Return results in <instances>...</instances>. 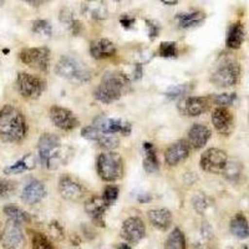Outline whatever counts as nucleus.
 Segmentation results:
<instances>
[{
    "label": "nucleus",
    "mask_w": 249,
    "mask_h": 249,
    "mask_svg": "<svg viewBox=\"0 0 249 249\" xmlns=\"http://www.w3.org/2000/svg\"><path fill=\"white\" fill-rule=\"evenodd\" d=\"M211 204H212V201L204 193H198L193 198V208L198 214H204L206 211L211 207Z\"/></svg>",
    "instance_id": "obj_32"
},
{
    "label": "nucleus",
    "mask_w": 249,
    "mask_h": 249,
    "mask_svg": "<svg viewBox=\"0 0 249 249\" xmlns=\"http://www.w3.org/2000/svg\"><path fill=\"white\" fill-rule=\"evenodd\" d=\"M33 31L35 34L39 35H45V36H50L53 33V28L46 20H35L33 23Z\"/></svg>",
    "instance_id": "obj_38"
},
{
    "label": "nucleus",
    "mask_w": 249,
    "mask_h": 249,
    "mask_svg": "<svg viewBox=\"0 0 249 249\" xmlns=\"http://www.w3.org/2000/svg\"><path fill=\"white\" fill-rule=\"evenodd\" d=\"M96 143H99L100 147H102L104 150H106L107 152H110V151H113L115 148L119 147L120 140L116 135H111V133L102 132L101 136H100V139L97 140Z\"/></svg>",
    "instance_id": "obj_31"
},
{
    "label": "nucleus",
    "mask_w": 249,
    "mask_h": 249,
    "mask_svg": "<svg viewBox=\"0 0 249 249\" xmlns=\"http://www.w3.org/2000/svg\"><path fill=\"white\" fill-rule=\"evenodd\" d=\"M43 3L44 1H28V4H39V5H41ZM35 6H37V5H35Z\"/></svg>",
    "instance_id": "obj_46"
},
{
    "label": "nucleus",
    "mask_w": 249,
    "mask_h": 249,
    "mask_svg": "<svg viewBox=\"0 0 249 249\" xmlns=\"http://www.w3.org/2000/svg\"><path fill=\"white\" fill-rule=\"evenodd\" d=\"M50 120L61 131H72L77 127L79 120L75 116V113L69 108L61 106H53L50 108Z\"/></svg>",
    "instance_id": "obj_12"
},
{
    "label": "nucleus",
    "mask_w": 249,
    "mask_h": 249,
    "mask_svg": "<svg viewBox=\"0 0 249 249\" xmlns=\"http://www.w3.org/2000/svg\"><path fill=\"white\" fill-rule=\"evenodd\" d=\"M241 66L232 59H226L214 69L211 75V82L217 88H232L239 81Z\"/></svg>",
    "instance_id": "obj_6"
},
{
    "label": "nucleus",
    "mask_w": 249,
    "mask_h": 249,
    "mask_svg": "<svg viewBox=\"0 0 249 249\" xmlns=\"http://www.w3.org/2000/svg\"><path fill=\"white\" fill-rule=\"evenodd\" d=\"M119 192L120 190L117 186L110 184V186L106 187L105 191H104V195H102V198H104V201L106 202V204H107L108 207L116 202L117 197H119Z\"/></svg>",
    "instance_id": "obj_39"
},
{
    "label": "nucleus",
    "mask_w": 249,
    "mask_h": 249,
    "mask_svg": "<svg viewBox=\"0 0 249 249\" xmlns=\"http://www.w3.org/2000/svg\"><path fill=\"white\" fill-rule=\"evenodd\" d=\"M235 99H237V95H235V93H218V95L212 97V101L214 102L215 105H218V107L227 108V106L232 105Z\"/></svg>",
    "instance_id": "obj_34"
},
{
    "label": "nucleus",
    "mask_w": 249,
    "mask_h": 249,
    "mask_svg": "<svg viewBox=\"0 0 249 249\" xmlns=\"http://www.w3.org/2000/svg\"><path fill=\"white\" fill-rule=\"evenodd\" d=\"M17 190V183L9 179H0V199H5Z\"/></svg>",
    "instance_id": "obj_37"
},
{
    "label": "nucleus",
    "mask_w": 249,
    "mask_h": 249,
    "mask_svg": "<svg viewBox=\"0 0 249 249\" xmlns=\"http://www.w3.org/2000/svg\"><path fill=\"white\" fill-rule=\"evenodd\" d=\"M147 217L151 224L160 231L168 230L172 224V213L166 208H156L148 211Z\"/></svg>",
    "instance_id": "obj_22"
},
{
    "label": "nucleus",
    "mask_w": 249,
    "mask_h": 249,
    "mask_svg": "<svg viewBox=\"0 0 249 249\" xmlns=\"http://www.w3.org/2000/svg\"><path fill=\"white\" fill-rule=\"evenodd\" d=\"M178 1H167V0H162V4H166V5H176Z\"/></svg>",
    "instance_id": "obj_43"
},
{
    "label": "nucleus",
    "mask_w": 249,
    "mask_h": 249,
    "mask_svg": "<svg viewBox=\"0 0 249 249\" xmlns=\"http://www.w3.org/2000/svg\"><path fill=\"white\" fill-rule=\"evenodd\" d=\"M144 151V159H143V168L147 173H155L159 171L160 163L156 155L155 146L150 142H144L143 143Z\"/></svg>",
    "instance_id": "obj_26"
},
{
    "label": "nucleus",
    "mask_w": 249,
    "mask_h": 249,
    "mask_svg": "<svg viewBox=\"0 0 249 249\" xmlns=\"http://www.w3.org/2000/svg\"><path fill=\"white\" fill-rule=\"evenodd\" d=\"M211 136H212V132H211L210 127H207L203 124H195L188 131L187 142L191 148L199 150L206 146L207 142L210 141Z\"/></svg>",
    "instance_id": "obj_19"
},
{
    "label": "nucleus",
    "mask_w": 249,
    "mask_h": 249,
    "mask_svg": "<svg viewBox=\"0 0 249 249\" xmlns=\"http://www.w3.org/2000/svg\"><path fill=\"white\" fill-rule=\"evenodd\" d=\"M46 196V188L44 183L39 179H30L21 192V199L26 204H36L43 201Z\"/></svg>",
    "instance_id": "obj_20"
},
{
    "label": "nucleus",
    "mask_w": 249,
    "mask_h": 249,
    "mask_svg": "<svg viewBox=\"0 0 249 249\" xmlns=\"http://www.w3.org/2000/svg\"><path fill=\"white\" fill-rule=\"evenodd\" d=\"M101 131L97 130L95 126H86V127L82 128L81 131V136L84 139L89 140V141H93V142H97L99 137L101 136Z\"/></svg>",
    "instance_id": "obj_40"
},
{
    "label": "nucleus",
    "mask_w": 249,
    "mask_h": 249,
    "mask_svg": "<svg viewBox=\"0 0 249 249\" xmlns=\"http://www.w3.org/2000/svg\"><path fill=\"white\" fill-rule=\"evenodd\" d=\"M192 89V86L190 84H183V85H175L172 88L168 89V91L166 92V96L170 97V99H177V97L184 96L186 93H188Z\"/></svg>",
    "instance_id": "obj_36"
},
{
    "label": "nucleus",
    "mask_w": 249,
    "mask_h": 249,
    "mask_svg": "<svg viewBox=\"0 0 249 249\" xmlns=\"http://www.w3.org/2000/svg\"><path fill=\"white\" fill-rule=\"evenodd\" d=\"M28 133V124L23 112L13 105L0 108V140L10 143L21 142Z\"/></svg>",
    "instance_id": "obj_1"
},
{
    "label": "nucleus",
    "mask_w": 249,
    "mask_h": 249,
    "mask_svg": "<svg viewBox=\"0 0 249 249\" xmlns=\"http://www.w3.org/2000/svg\"><path fill=\"white\" fill-rule=\"evenodd\" d=\"M121 235L130 243H139L146 235V227L143 221L140 217L127 218L122 224Z\"/></svg>",
    "instance_id": "obj_15"
},
{
    "label": "nucleus",
    "mask_w": 249,
    "mask_h": 249,
    "mask_svg": "<svg viewBox=\"0 0 249 249\" xmlns=\"http://www.w3.org/2000/svg\"><path fill=\"white\" fill-rule=\"evenodd\" d=\"M244 41V28L241 23H234L228 30L226 44L230 49H239Z\"/></svg>",
    "instance_id": "obj_27"
},
{
    "label": "nucleus",
    "mask_w": 249,
    "mask_h": 249,
    "mask_svg": "<svg viewBox=\"0 0 249 249\" xmlns=\"http://www.w3.org/2000/svg\"><path fill=\"white\" fill-rule=\"evenodd\" d=\"M146 24H147V28H148V35H150V39H155V37L159 36L160 34V25L156 21L153 20H146Z\"/></svg>",
    "instance_id": "obj_41"
},
{
    "label": "nucleus",
    "mask_w": 249,
    "mask_h": 249,
    "mask_svg": "<svg viewBox=\"0 0 249 249\" xmlns=\"http://www.w3.org/2000/svg\"><path fill=\"white\" fill-rule=\"evenodd\" d=\"M37 152L41 164L46 170H55L61 160V142L56 135L44 133L37 142Z\"/></svg>",
    "instance_id": "obj_3"
},
{
    "label": "nucleus",
    "mask_w": 249,
    "mask_h": 249,
    "mask_svg": "<svg viewBox=\"0 0 249 249\" xmlns=\"http://www.w3.org/2000/svg\"><path fill=\"white\" fill-rule=\"evenodd\" d=\"M92 126H95L97 130L102 131V132L111 133V135L121 133L124 136H128L132 131V124L130 122L121 119H111V117H106L104 115L96 117Z\"/></svg>",
    "instance_id": "obj_11"
},
{
    "label": "nucleus",
    "mask_w": 249,
    "mask_h": 249,
    "mask_svg": "<svg viewBox=\"0 0 249 249\" xmlns=\"http://www.w3.org/2000/svg\"><path fill=\"white\" fill-rule=\"evenodd\" d=\"M139 201L140 202H150L151 201V196H148V197H139Z\"/></svg>",
    "instance_id": "obj_44"
},
{
    "label": "nucleus",
    "mask_w": 249,
    "mask_h": 249,
    "mask_svg": "<svg viewBox=\"0 0 249 249\" xmlns=\"http://www.w3.org/2000/svg\"><path fill=\"white\" fill-rule=\"evenodd\" d=\"M31 247L33 249H55L53 243L48 239L45 234L43 233L35 232L31 238Z\"/></svg>",
    "instance_id": "obj_33"
},
{
    "label": "nucleus",
    "mask_w": 249,
    "mask_h": 249,
    "mask_svg": "<svg viewBox=\"0 0 249 249\" xmlns=\"http://www.w3.org/2000/svg\"><path fill=\"white\" fill-rule=\"evenodd\" d=\"M120 23H121V25L124 26V28L130 29L131 26L135 24V19H133L132 17H128L127 14H124V15H122L121 18H120Z\"/></svg>",
    "instance_id": "obj_42"
},
{
    "label": "nucleus",
    "mask_w": 249,
    "mask_h": 249,
    "mask_svg": "<svg viewBox=\"0 0 249 249\" xmlns=\"http://www.w3.org/2000/svg\"><path fill=\"white\" fill-rule=\"evenodd\" d=\"M206 19V15L204 13L198 12H188V13H179L176 17V20L178 21V25L182 29H190L195 28V26H198L199 24H202Z\"/></svg>",
    "instance_id": "obj_24"
},
{
    "label": "nucleus",
    "mask_w": 249,
    "mask_h": 249,
    "mask_svg": "<svg viewBox=\"0 0 249 249\" xmlns=\"http://www.w3.org/2000/svg\"><path fill=\"white\" fill-rule=\"evenodd\" d=\"M212 102V97L210 96L186 97L179 104V111H181L182 115H186V116H199V115L204 113L211 107Z\"/></svg>",
    "instance_id": "obj_13"
},
{
    "label": "nucleus",
    "mask_w": 249,
    "mask_h": 249,
    "mask_svg": "<svg viewBox=\"0 0 249 249\" xmlns=\"http://www.w3.org/2000/svg\"><path fill=\"white\" fill-rule=\"evenodd\" d=\"M212 124L217 132L228 136L232 133L233 127H234V119L228 108L217 107L212 112Z\"/></svg>",
    "instance_id": "obj_17"
},
{
    "label": "nucleus",
    "mask_w": 249,
    "mask_h": 249,
    "mask_svg": "<svg viewBox=\"0 0 249 249\" xmlns=\"http://www.w3.org/2000/svg\"><path fill=\"white\" fill-rule=\"evenodd\" d=\"M242 173H243V163L237 159H228L227 166L222 175H223L228 181L237 182L238 179L241 178Z\"/></svg>",
    "instance_id": "obj_29"
},
{
    "label": "nucleus",
    "mask_w": 249,
    "mask_h": 249,
    "mask_svg": "<svg viewBox=\"0 0 249 249\" xmlns=\"http://www.w3.org/2000/svg\"><path fill=\"white\" fill-rule=\"evenodd\" d=\"M17 88L20 95L25 99H39L46 89V81L40 76L19 72L17 77Z\"/></svg>",
    "instance_id": "obj_7"
},
{
    "label": "nucleus",
    "mask_w": 249,
    "mask_h": 249,
    "mask_svg": "<svg viewBox=\"0 0 249 249\" xmlns=\"http://www.w3.org/2000/svg\"><path fill=\"white\" fill-rule=\"evenodd\" d=\"M3 4H4V1H0V6L3 5Z\"/></svg>",
    "instance_id": "obj_47"
},
{
    "label": "nucleus",
    "mask_w": 249,
    "mask_h": 249,
    "mask_svg": "<svg viewBox=\"0 0 249 249\" xmlns=\"http://www.w3.org/2000/svg\"><path fill=\"white\" fill-rule=\"evenodd\" d=\"M212 249H217V248H212Z\"/></svg>",
    "instance_id": "obj_48"
},
{
    "label": "nucleus",
    "mask_w": 249,
    "mask_h": 249,
    "mask_svg": "<svg viewBox=\"0 0 249 249\" xmlns=\"http://www.w3.org/2000/svg\"><path fill=\"white\" fill-rule=\"evenodd\" d=\"M19 59L25 65L46 72L50 65V50L45 46L24 49L19 53Z\"/></svg>",
    "instance_id": "obj_9"
},
{
    "label": "nucleus",
    "mask_w": 249,
    "mask_h": 249,
    "mask_svg": "<svg viewBox=\"0 0 249 249\" xmlns=\"http://www.w3.org/2000/svg\"><path fill=\"white\" fill-rule=\"evenodd\" d=\"M96 170L102 181L115 182L124 176V160L113 151L101 153L97 157Z\"/></svg>",
    "instance_id": "obj_4"
},
{
    "label": "nucleus",
    "mask_w": 249,
    "mask_h": 249,
    "mask_svg": "<svg viewBox=\"0 0 249 249\" xmlns=\"http://www.w3.org/2000/svg\"><path fill=\"white\" fill-rule=\"evenodd\" d=\"M55 72L60 77L74 82H86L91 79V72L84 64L72 56H61L55 66Z\"/></svg>",
    "instance_id": "obj_5"
},
{
    "label": "nucleus",
    "mask_w": 249,
    "mask_h": 249,
    "mask_svg": "<svg viewBox=\"0 0 249 249\" xmlns=\"http://www.w3.org/2000/svg\"><path fill=\"white\" fill-rule=\"evenodd\" d=\"M35 157L31 153L25 155L21 160L15 162L14 164H10L6 168H4L5 175H17V173H23L25 171H30L35 167Z\"/></svg>",
    "instance_id": "obj_25"
},
{
    "label": "nucleus",
    "mask_w": 249,
    "mask_h": 249,
    "mask_svg": "<svg viewBox=\"0 0 249 249\" xmlns=\"http://www.w3.org/2000/svg\"><path fill=\"white\" fill-rule=\"evenodd\" d=\"M164 249H187L186 237L179 228H175L168 235Z\"/></svg>",
    "instance_id": "obj_30"
},
{
    "label": "nucleus",
    "mask_w": 249,
    "mask_h": 249,
    "mask_svg": "<svg viewBox=\"0 0 249 249\" xmlns=\"http://www.w3.org/2000/svg\"><path fill=\"white\" fill-rule=\"evenodd\" d=\"M0 243L5 249H23L25 246V237L20 224L8 221L0 233Z\"/></svg>",
    "instance_id": "obj_10"
},
{
    "label": "nucleus",
    "mask_w": 249,
    "mask_h": 249,
    "mask_svg": "<svg viewBox=\"0 0 249 249\" xmlns=\"http://www.w3.org/2000/svg\"><path fill=\"white\" fill-rule=\"evenodd\" d=\"M119 249H132V248H131V247L128 246V244H120Z\"/></svg>",
    "instance_id": "obj_45"
},
{
    "label": "nucleus",
    "mask_w": 249,
    "mask_h": 249,
    "mask_svg": "<svg viewBox=\"0 0 249 249\" xmlns=\"http://www.w3.org/2000/svg\"><path fill=\"white\" fill-rule=\"evenodd\" d=\"M90 54L96 60L107 59L116 54V45L108 39L93 40L90 44Z\"/></svg>",
    "instance_id": "obj_21"
},
{
    "label": "nucleus",
    "mask_w": 249,
    "mask_h": 249,
    "mask_svg": "<svg viewBox=\"0 0 249 249\" xmlns=\"http://www.w3.org/2000/svg\"><path fill=\"white\" fill-rule=\"evenodd\" d=\"M178 54V48L175 41H164L160 45V55L162 57H176Z\"/></svg>",
    "instance_id": "obj_35"
},
{
    "label": "nucleus",
    "mask_w": 249,
    "mask_h": 249,
    "mask_svg": "<svg viewBox=\"0 0 249 249\" xmlns=\"http://www.w3.org/2000/svg\"><path fill=\"white\" fill-rule=\"evenodd\" d=\"M228 162V156L226 151L221 148H208L202 153L199 159V166L204 172L208 173H223Z\"/></svg>",
    "instance_id": "obj_8"
},
{
    "label": "nucleus",
    "mask_w": 249,
    "mask_h": 249,
    "mask_svg": "<svg viewBox=\"0 0 249 249\" xmlns=\"http://www.w3.org/2000/svg\"><path fill=\"white\" fill-rule=\"evenodd\" d=\"M230 230L231 233L239 239H246L249 237V222L243 213H237L231 219Z\"/></svg>",
    "instance_id": "obj_23"
},
{
    "label": "nucleus",
    "mask_w": 249,
    "mask_h": 249,
    "mask_svg": "<svg viewBox=\"0 0 249 249\" xmlns=\"http://www.w3.org/2000/svg\"><path fill=\"white\" fill-rule=\"evenodd\" d=\"M3 211L4 214L9 218V221H13L18 224H25L31 221L30 214L15 204H8V206L4 207Z\"/></svg>",
    "instance_id": "obj_28"
},
{
    "label": "nucleus",
    "mask_w": 249,
    "mask_h": 249,
    "mask_svg": "<svg viewBox=\"0 0 249 249\" xmlns=\"http://www.w3.org/2000/svg\"><path fill=\"white\" fill-rule=\"evenodd\" d=\"M130 79L122 72H107L93 91V97L102 104H112L130 90Z\"/></svg>",
    "instance_id": "obj_2"
},
{
    "label": "nucleus",
    "mask_w": 249,
    "mask_h": 249,
    "mask_svg": "<svg viewBox=\"0 0 249 249\" xmlns=\"http://www.w3.org/2000/svg\"><path fill=\"white\" fill-rule=\"evenodd\" d=\"M190 144L187 140H178L172 143L164 152V162L168 166H177L190 156Z\"/></svg>",
    "instance_id": "obj_18"
},
{
    "label": "nucleus",
    "mask_w": 249,
    "mask_h": 249,
    "mask_svg": "<svg viewBox=\"0 0 249 249\" xmlns=\"http://www.w3.org/2000/svg\"><path fill=\"white\" fill-rule=\"evenodd\" d=\"M59 192L62 198L70 202H79L85 196L84 187L69 175H64L60 177Z\"/></svg>",
    "instance_id": "obj_14"
},
{
    "label": "nucleus",
    "mask_w": 249,
    "mask_h": 249,
    "mask_svg": "<svg viewBox=\"0 0 249 249\" xmlns=\"http://www.w3.org/2000/svg\"><path fill=\"white\" fill-rule=\"evenodd\" d=\"M85 212L89 217L92 219V222L99 227H105V213L107 211L108 206L104 201L102 196H92L89 199H86L84 204Z\"/></svg>",
    "instance_id": "obj_16"
}]
</instances>
